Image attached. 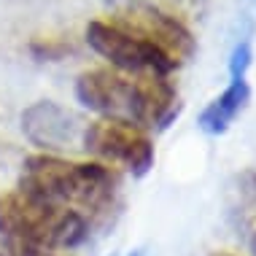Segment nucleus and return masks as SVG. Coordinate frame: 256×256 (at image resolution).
<instances>
[{
    "mask_svg": "<svg viewBox=\"0 0 256 256\" xmlns=\"http://www.w3.org/2000/svg\"><path fill=\"white\" fill-rule=\"evenodd\" d=\"M19 192L44 202L78 210L92 226H106L119 208V172L100 162H73L57 154L24 159Z\"/></svg>",
    "mask_w": 256,
    "mask_h": 256,
    "instance_id": "nucleus-1",
    "label": "nucleus"
},
{
    "mask_svg": "<svg viewBox=\"0 0 256 256\" xmlns=\"http://www.w3.org/2000/svg\"><path fill=\"white\" fill-rule=\"evenodd\" d=\"M76 100L100 114L140 130H164L178 116V89L168 76H127L114 68H92L76 78Z\"/></svg>",
    "mask_w": 256,
    "mask_h": 256,
    "instance_id": "nucleus-2",
    "label": "nucleus"
},
{
    "mask_svg": "<svg viewBox=\"0 0 256 256\" xmlns=\"http://www.w3.org/2000/svg\"><path fill=\"white\" fill-rule=\"evenodd\" d=\"M89 234L78 210L36 200L24 192H0V240L3 248H36L68 254Z\"/></svg>",
    "mask_w": 256,
    "mask_h": 256,
    "instance_id": "nucleus-3",
    "label": "nucleus"
},
{
    "mask_svg": "<svg viewBox=\"0 0 256 256\" xmlns=\"http://www.w3.org/2000/svg\"><path fill=\"white\" fill-rule=\"evenodd\" d=\"M86 44L108 60L114 70L127 76H170L178 68L164 52L110 19H92L86 24Z\"/></svg>",
    "mask_w": 256,
    "mask_h": 256,
    "instance_id": "nucleus-4",
    "label": "nucleus"
},
{
    "mask_svg": "<svg viewBox=\"0 0 256 256\" xmlns=\"http://www.w3.org/2000/svg\"><path fill=\"white\" fill-rule=\"evenodd\" d=\"M81 143L92 156L100 159V164L122 168L132 172L135 178L148 176L154 168V140L146 130L116 119H98L81 132Z\"/></svg>",
    "mask_w": 256,
    "mask_h": 256,
    "instance_id": "nucleus-5",
    "label": "nucleus"
},
{
    "mask_svg": "<svg viewBox=\"0 0 256 256\" xmlns=\"http://www.w3.org/2000/svg\"><path fill=\"white\" fill-rule=\"evenodd\" d=\"M110 22L140 36L143 40H148L151 46H156L159 52L168 54L176 65H184L197 52V38L192 36V30L178 16H172L170 11L159 8V6L132 3L127 8L116 11L110 16Z\"/></svg>",
    "mask_w": 256,
    "mask_h": 256,
    "instance_id": "nucleus-6",
    "label": "nucleus"
},
{
    "mask_svg": "<svg viewBox=\"0 0 256 256\" xmlns=\"http://www.w3.org/2000/svg\"><path fill=\"white\" fill-rule=\"evenodd\" d=\"M22 132L32 146L44 151H60L76 143L78 127L62 106L52 100H38L22 114Z\"/></svg>",
    "mask_w": 256,
    "mask_h": 256,
    "instance_id": "nucleus-7",
    "label": "nucleus"
},
{
    "mask_svg": "<svg viewBox=\"0 0 256 256\" xmlns=\"http://www.w3.org/2000/svg\"><path fill=\"white\" fill-rule=\"evenodd\" d=\"M251 98V86L246 78H232L230 86L218 94L216 100H210L205 110L200 114V130L208 135H224L232 127V122L243 114Z\"/></svg>",
    "mask_w": 256,
    "mask_h": 256,
    "instance_id": "nucleus-8",
    "label": "nucleus"
},
{
    "mask_svg": "<svg viewBox=\"0 0 256 256\" xmlns=\"http://www.w3.org/2000/svg\"><path fill=\"white\" fill-rule=\"evenodd\" d=\"M238 194H240V216L251 238V248L256 254V172L246 170L238 178Z\"/></svg>",
    "mask_w": 256,
    "mask_h": 256,
    "instance_id": "nucleus-9",
    "label": "nucleus"
},
{
    "mask_svg": "<svg viewBox=\"0 0 256 256\" xmlns=\"http://www.w3.org/2000/svg\"><path fill=\"white\" fill-rule=\"evenodd\" d=\"M251 44L248 40H243V44H238L234 46V52H232V60H230V73H232V78H246V70H248V65H251Z\"/></svg>",
    "mask_w": 256,
    "mask_h": 256,
    "instance_id": "nucleus-10",
    "label": "nucleus"
},
{
    "mask_svg": "<svg viewBox=\"0 0 256 256\" xmlns=\"http://www.w3.org/2000/svg\"><path fill=\"white\" fill-rule=\"evenodd\" d=\"M32 54H36V57H40V60H57V57H62V54H65V49L68 46L65 44H54V40H32Z\"/></svg>",
    "mask_w": 256,
    "mask_h": 256,
    "instance_id": "nucleus-11",
    "label": "nucleus"
},
{
    "mask_svg": "<svg viewBox=\"0 0 256 256\" xmlns=\"http://www.w3.org/2000/svg\"><path fill=\"white\" fill-rule=\"evenodd\" d=\"M3 256H68V254H54V251H36V248H0Z\"/></svg>",
    "mask_w": 256,
    "mask_h": 256,
    "instance_id": "nucleus-12",
    "label": "nucleus"
},
{
    "mask_svg": "<svg viewBox=\"0 0 256 256\" xmlns=\"http://www.w3.org/2000/svg\"><path fill=\"white\" fill-rule=\"evenodd\" d=\"M210 256H234V254H230V251H216V254H210Z\"/></svg>",
    "mask_w": 256,
    "mask_h": 256,
    "instance_id": "nucleus-13",
    "label": "nucleus"
},
{
    "mask_svg": "<svg viewBox=\"0 0 256 256\" xmlns=\"http://www.w3.org/2000/svg\"><path fill=\"white\" fill-rule=\"evenodd\" d=\"M132 256H146V254H143V251H135V254H132Z\"/></svg>",
    "mask_w": 256,
    "mask_h": 256,
    "instance_id": "nucleus-14",
    "label": "nucleus"
},
{
    "mask_svg": "<svg viewBox=\"0 0 256 256\" xmlns=\"http://www.w3.org/2000/svg\"><path fill=\"white\" fill-rule=\"evenodd\" d=\"M0 256H3V251H0Z\"/></svg>",
    "mask_w": 256,
    "mask_h": 256,
    "instance_id": "nucleus-15",
    "label": "nucleus"
}]
</instances>
